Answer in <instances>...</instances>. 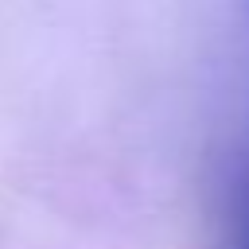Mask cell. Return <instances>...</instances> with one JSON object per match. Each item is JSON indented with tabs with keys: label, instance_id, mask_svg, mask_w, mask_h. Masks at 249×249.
Masks as SVG:
<instances>
[{
	"label": "cell",
	"instance_id": "6da1fadb",
	"mask_svg": "<svg viewBox=\"0 0 249 249\" xmlns=\"http://www.w3.org/2000/svg\"><path fill=\"white\" fill-rule=\"evenodd\" d=\"M233 210H249V136L233 163Z\"/></svg>",
	"mask_w": 249,
	"mask_h": 249
},
{
	"label": "cell",
	"instance_id": "7a4b0ae2",
	"mask_svg": "<svg viewBox=\"0 0 249 249\" xmlns=\"http://www.w3.org/2000/svg\"><path fill=\"white\" fill-rule=\"evenodd\" d=\"M230 249H249V210H233V241Z\"/></svg>",
	"mask_w": 249,
	"mask_h": 249
}]
</instances>
